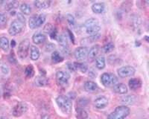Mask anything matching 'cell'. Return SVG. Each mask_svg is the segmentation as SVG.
I'll list each match as a JSON object with an SVG mask.
<instances>
[{
    "label": "cell",
    "instance_id": "38",
    "mask_svg": "<svg viewBox=\"0 0 149 119\" xmlns=\"http://www.w3.org/2000/svg\"><path fill=\"white\" fill-rule=\"evenodd\" d=\"M67 66H68V68H69V69H70L71 71H74L75 70H76V69H75V67H74V63H68Z\"/></svg>",
    "mask_w": 149,
    "mask_h": 119
},
{
    "label": "cell",
    "instance_id": "41",
    "mask_svg": "<svg viewBox=\"0 0 149 119\" xmlns=\"http://www.w3.org/2000/svg\"><path fill=\"white\" fill-rule=\"evenodd\" d=\"M15 45H16L15 41H14V40H12V41H11V46H12V47H14V46H15Z\"/></svg>",
    "mask_w": 149,
    "mask_h": 119
},
{
    "label": "cell",
    "instance_id": "9",
    "mask_svg": "<svg viewBox=\"0 0 149 119\" xmlns=\"http://www.w3.org/2000/svg\"><path fill=\"white\" fill-rule=\"evenodd\" d=\"M135 68L130 66L121 67L118 69V75L120 77H131L135 74Z\"/></svg>",
    "mask_w": 149,
    "mask_h": 119
},
{
    "label": "cell",
    "instance_id": "26",
    "mask_svg": "<svg viewBox=\"0 0 149 119\" xmlns=\"http://www.w3.org/2000/svg\"><path fill=\"white\" fill-rule=\"evenodd\" d=\"M52 59L55 63H61L63 60V57L61 55V53L55 51L52 54Z\"/></svg>",
    "mask_w": 149,
    "mask_h": 119
},
{
    "label": "cell",
    "instance_id": "24",
    "mask_svg": "<svg viewBox=\"0 0 149 119\" xmlns=\"http://www.w3.org/2000/svg\"><path fill=\"white\" fill-rule=\"evenodd\" d=\"M105 64H106V61L104 56H99L95 59V66L98 69H103L105 67Z\"/></svg>",
    "mask_w": 149,
    "mask_h": 119
},
{
    "label": "cell",
    "instance_id": "6",
    "mask_svg": "<svg viewBox=\"0 0 149 119\" xmlns=\"http://www.w3.org/2000/svg\"><path fill=\"white\" fill-rule=\"evenodd\" d=\"M24 27H25V22L18 19H15L10 24V28L8 29V33L11 36H15L22 32Z\"/></svg>",
    "mask_w": 149,
    "mask_h": 119
},
{
    "label": "cell",
    "instance_id": "22",
    "mask_svg": "<svg viewBox=\"0 0 149 119\" xmlns=\"http://www.w3.org/2000/svg\"><path fill=\"white\" fill-rule=\"evenodd\" d=\"M76 118L78 119H86L88 118V114L85 109L81 107L76 108Z\"/></svg>",
    "mask_w": 149,
    "mask_h": 119
},
{
    "label": "cell",
    "instance_id": "40",
    "mask_svg": "<svg viewBox=\"0 0 149 119\" xmlns=\"http://www.w3.org/2000/svg\"><path fill=\"white\" fill-rule=\"evenodd\" d=\"M41 119H50V117H49V115H44V116H42Z\"/></svg>",
    "mask_w": 149,
    "mask_h": 119
},
{
    "label": "cell",
    "instance_id": "19",
    "mask_svg": "<svg viewBox=\"0 0 149 119\" xmlns=\"http://www.w3.org/2000/svg\"><path fill=\"white\" fill-rule=\"evenodd\" d=\"M84 89L85 90L90 92H93L97 90L98 89V86L93 81H86L84 83Z\"/></svg>",
    "mask_w": 149,
    "mask_h": 119
},
{
    "label": "cell",
    "instance_id": "28",
    "mask_svg": "<svg viewBox=\"0 0 149 119\" xmlns=\"http://www.w3.org/2000/svg\"><path fill=\"white\" fill-rule=\"evenodd\" d=\"M135 100H136V98L134 95H127L126 97H124L122 99V102L125 103L126 104H133L135 103Z\"/></svg>",
    "mask_w": 149,
    "mask_h": 119
},
{
    "label": "cell",
    "instance_id": "27",
    "mask_svg": "<svg viewBox=\"0 0 149 119\" xmlns=\"http://www.w3.org/2000/svg\"><path fill=\"white\" fill-rule=\"evenodd\" d=\"M19 8H20V10L22 14H26V15H29L31 13V8L27 3L21 4L20 6H19Z\"/></svg>",
    "mask_w": 149,
    "mask_h": 119
},
{
    "label": "cell",
    "instance_id": "3",
    "mask_svg": "<svg viewBox=\"0 0 149 119\" xmlns=\"http://www.w3.org/2000/svg\"><path fill=\"white\" fill-rule=\"evenodd\" d=\"M130 114V109L126 106H119L110 113L107 119H125Z\"/></svg>",
    "mask_w": 149,
    "mask_h": 119
},
{
    "label": "cell",
    "instance_id": "25",
    "mask_svg": "<svg viewBox=\"0 0 149 119\" xmlns=\"http://www.w3.org/2000/svg\"><path fill=\"white\" fill-rule=\"evenodd\" d=\"M0 48L4 51H8L9 49V40L7 37H2L0 38Z\"/></svg>",
    "mask_w": 149,
    "mask_h": 119
},
{
    "label": "cell",
    "instance_id": "18",
    "mask_svg": "<svg viewBox=\"0 0 149 119\" xmlns=\"http://www.w3.org/2000/svg\"><path fill=\"white\" fill-rule=\"evenodd\" d=\"M40 50L35 46H31L30 48V57L32 60H37L40 57Z\"/></svg>",
    "mask_w": 149,
    "mask_h": 119
},
{
    "label": "cell",
    "instance_id": "34",
    "mask_svg": "<svg viewBox=\"0 0 149 119\" xmlns=\"http://www.w3.org/2000/svg\"><path fill=\"white\" fill-rule=\"evenodd\" d=\"M66 19H67L68 23L70 24V26H72V27H74L75 26L76 22H75L74 17L72 15H71V14H67L66 15Z\"/></svg>",
    "mask_w": 149,
    "mask_h": 119
},
{
    "label": "cell",
    "instance_id": "39",
    "mask_svg": "<svg viewBox=\"0 0 149 119\" xmlns=\"http://www.w3.org/2000/svg\"><path fill=\"white\" fill-rule=\"evenodd\" d=\"M2 71L4 74H8V68L6 66L3 65L2 66Z\"/></svg>",
    "mask_w": 149,
    "mask_h": 119
},
{
    "label": "cell",
    "instance_id": "4",
    "mask_svg": "<svg viewBox=\"0 0 149 119\" xmlns=\"http://www.w3.org/2000/svg\"><path fill=\"white\" fill-rule=\"evenodd\" d=\"M102 84L106 87L114 86L118 83V77L112 73H104L101 77Z\"/></svg>",
    "mask_w": 149,
    "mask_h": 119
},
{
    "label": "cell",
    "instance_id": "1",
    "mask_svg": "<svg viewBox=\"0 0 149 119\" xmlns=\"http://www.w3.org/2000/svg\"><path fill=\"white\" fill-rule=\"evenodd\" d=\"M86 33L90 35L91 37H99L101 31L100 22L95 18H90L87 19L84 24Z\"/></svg>",
    "mask_w": 149,
    "mask_h": 119
},
{
    "label": "cell",
    "instance_id": "30",
    "mask_svg": "<svg viewBox=\"0 0 149 119\" xmlns=\"http://www.w3.org/2000/svg\"><path fill=\"white\" fill-rule=\"evenodd\" d=\"M25 73H26V75L27 77L29 78H31L34 75V70L33 66L31 65H29L26 68V70H25Z\"/></svg>",
    "mask_w": 149,
    "mask_h": 119
},
{
    "label": "cell",
    "instance_id": "29",
    "mask_svg": "<svg viewBox=\"0 0 149 119\" xmlns=\"http://www.w3.org/2000/svg\"><path fill=\"white\" fill-rule=\"evenodd\" d=\"M74 67H75V69H78L80 71L83 72V73H85L88 68L86 66V65L85 63H74Z\"/></svg>",
    "mask_w": 149,
    "mask_h": 119
},
{
    "label": "cell",
    "instance_id": "11",
    "mask_svg": "<svg viewBox=\"0 0 149 119\" xmlns=\"http://www.w3.org/2000/svg\"><path fill=\"white\" fill-rule=\"evenodd\" d=\"M88 48L86 47H79L75 51H74V57L78 60H83L87 57L88 55Z\"/></svg>",
    "mask_w": 149,
    "mask_h": 119
},
{
    "label": "cell",
    "instance_id": "35",
    "mask_svg": "<svg viewBox=\"0 0 149 119\" xmlns=\"http://www.w3.org/2000/svg\"><path fill=\"white\" fill-rule=\"evenodd\" d=\"M53 29H54V27H53L51 23H47L46 24V26L43 28V31H44L46 34H50Z\"/></svg>",
    "mask_w": 149,
    "mask_h": 119
},
{
    "label": "cell",
    "instance_id": "14",
    "mask_svg": "<svg viewBox=\"0 0 149 119\" xmlns=\"http://www.w3.org/2000/svg\"><path fill=\"white\" fill-rule=\"evenodd\" d=\"M94 104L97 109H104L108 105V100L105 97H99L95 99Z\"/></svg>",
    "mask_w": 149,
    "mask_h": 119
},
{
    "label": "cell",
    "instance_id": "20",
    "mask_svg": "<svg viewBox=\"0 0 149 119\" xmlns=\"http://www.w3.org/2000/svg\"><path fill=\"white\" fill-rule=\"evenodd\" d=\"M49 83V80L46 78L44 75H41L40 76H38L35 79V84L38 86H44Z\"/></svg>",
    "mask_w": 149,
    "mask_h": 119
},
{
    "label": "cell",
    "instance_id": "13",
    "mask_svg": "<svg viewBox=\"0 0 149 119\" xmlns=\"http://www.w3.org/2000/svg\"><path fill=\"white\" fill-rule=\"evenodd\" d=\"M99 51H100V46L98 45H95V46H93V47L90 48V51H88V55H87V57H88L89 60L90 61H93L94 59H95L97 58V56L99 54Z\"/></svg>",
    "mask_w": 149,
    "mask_h": 119
},
{
    "label": "cell",
    "instance_id": "7",
    "mask_svg": "<svg viewBox=\"0 0 149 119\" xmlns=\"http://www.w3.org/2000/svg\"><path fill=\"white\" fill-rule=\"evenodd\" d=\"M46 21V16L43 14L34 15L29 19V27L31 29L37 28L42 26Z\"/></svg>",
    "mask_w": 149,
    "mask_h": 119
},
{
    "label": "cell",
    "instance_id": "21",
    "mask_svg": "<svg viewBox=\"0 0 149 119\" xmlns=\"http://www.w3.org/2000/svg\"><path fill=\"white\" fill-rule=\"evenodd\" d=\"M92 10L95 14H102L104 10V5L103 3H95L92 5Z\"/></svg>",
    "mask_w": 149,
    "mask_h": 119
},
{
    "label": "cell",
    "instance_id": "43",
    "mask_svg": "<svg viewBox=\"0 0 149 119\" xmlns=\"http://www.w3.org/2000/svg\"><path fill=\"white\" fill-rule=\"evenodd\" d=\"M0 95H1V93H0Z\"/></svg>",
    "mask_w": 149,
    "mask_h": 119
},
{
    "label": "cell",
    "instance_id": "12",
    "mask_svg": "<svg viewBox=\"0 0 149 119\" xmlns=\"http://www.w3.org/2000/svg\"><path fill=\"white\" fill-rule=\"evenodd\" d=\"M58 41H59V44L63 52L65 54L69 52V43H68V39L66 34H62L58 36Z\"/></svg>",
    "mask_w": 149,
    "mask_h": 119
},
{
    "label": "cell",
    "instance_id": "8",
    "mask_svg": "<svg viewBox=\"0 0 149 119\" xmlns=\"http://www.w3.org/2000/svg\"><path fill=\"white\" fill-rule=\"evenodd\" d=\"M70 78V74L66 71L61 70V71H58L56 73V80H57V83H58V85L61 86L67 85Z\"/></svg>",
    "mask_w": 149,
    "mask_h": 119
},
{
    "label": "cell",
    "instance_id": "2",
    "mask_svg": "<svg viewBox=\"0 0 149 119\" xmlns=\"http://www.w3.org/2000/svg\"><path fill=\"white\" fill-rule=\"evenodd\" d=\"M56 102H57V104H58L60 109L63 113L70 114L71 112L72 104L71 100L69 98L66 97V96H63V95H60L56 99Z\"/></svg>",
    "mask_w": 149,
    "mask_h": 119
},
{
    "label": "cell",
    "instance_id": "23",
    "mask_svg": "<svg viewBox=\"0 0 149 119\" xmlns=\"http://www.w3.org/2000/svg\"><path fill=\"white\" fill-rule=\"evenodd\" d=\"M50 1H36L34 2L35 7L38 9H46L50 6Z\"/></svg>",
    "mask_w": 149,
    "mask_h": 119
},
{
    "label": "cell",
    "instance_id": "5",
    "mask_svg": "<svg viewBox=\"0 0 149 119\" xmlns=\"http://www.w3.org/2000/svg\"><path fill=\"white\" fill-rule=\"evenodd\" d=\"M29 49H30V41L29 39H23L17 48V55L19 57L22 59L26 58L29 55Z\"/></svg>",
    "mask_w": 149,
    "mask_h": 119
},
{
    "label": "cell",
    "instance_id": "31",
    "mask_svg": "<svg viewBox=\"0 0 149 119\" xmlns=\"http://www.w3.org/2000/svg\"><path fill=\"white\" fill-rule=\"evenodd\" d=\"M7 26V17L3 13H0V28H5Z\"/></svg>",
    "mask_w": 149,
    "mask_h": 119
},
{
    "label": "cell",
    "instance_id": "15",
    "mask_svg": "<svg viewBox=\"0 0 149 119\" xmlns=\"http://www.w3.org/2000/svg\"><path fill=\"white\" fill-rule=\"evenodd\" d=\"M113 91L117 94L124 95L127 92V87L124 83H117L113 86Z\"/></svg>",
    "mask_w": 149,
    "mask_h": 119
},
{
    "label": "cell",
    "instance_id": "42",
    "mask_svg": "<svg viewBox=\"0 0 149 119\" xmlns=\"http://www.w3.org/2000/svg\"><path fill=\"white\" fill-rule=\"evenodd\" d=\"M0 119H7V118H1Z\"/></svg>",
    "mask_w": 149,
    "mask_h": 119
},
{
    "label": "cell",
    "instance_id": "36",
    "mask_svg": "<svg viewBox=\"0 0 149 119\" xmlns=\"http://www.w3.org/2000/svg\"><path fill=\"white\" fill-rule=\"evenodd\" d=\"M50 37H51L52 39H56V38L58 37V31H57V29L56 28H54L52 31V32L50 33Z\"/></svg>",
    "mask_w": 149,
    "mask_h": 119
},
{
    "label": "cell",
    "instance_id": "16",
    "mask_svg": "<svg viewBox=\"0 0 149 119\" xmlns=\"http://www.w3.org/2000/svg\"><path fill=\"white\" fill-rule=\"evenodd\" d=\"M45 40H46V36L43 34H42V33H36L32 37L33 43L37 45L41 44Z\"/></svg>",
    "mask_w": 149,
    "mask_h": 119
},
{
    "label": "cell",
    "instance_id": "32",
    "mask_svg": "<svg viewBox=\"0 0 149 119\" xmlns=\"http://www.w3.org/2000/svg\"><path fill=\"white\" fill-rule=\"evenodd\" d=\"M114 49V44L113 43H108L107 44H105L103 46V51L104 53H110L113 51Z\"/></svg>",
    "mask_w": 149,
    "mask_h": 119
},
{
    "label": "cell",
    "instance_id": "10",
    "mask_svg": "<svg viewBox=\"0 0 149 119\" xmlns=\"http://www.w3.org/2000/svg\"><path fill=\"white\" fill-rule=\"evenodd\" d=\"M28 109V106L26 105L25 103H19L18 104L15 106L13 109V115L15 117H20L25 112L27 111Z\"/></svg>",
    "mask_w": 149,
    "mask_h": 119
},
{
    "label": "cell",
    "instance_id": "17",
    "mask_svg": "<svg viewBox=\"0 0 149 119\" xmlns=\"http://www.w3.org/2000/svg\"><path fill=\"white\" fill-rule=\"evenodd\" d=\"M142 86V81L138 78H132L129 80V87L132 90H136Z\"/></svg>",
    "mask_w": 149,
    "mask_h": 119
},
{
    "label": "cell",
    "instance_id": "37",
    "mask_svg": "<svg viewBox=\"0 0 149 119\" xmlns=\"http://www.w3.org/2000/svg\"><path fill=\"white\" fill-rule=\"evenodd\" d=\"M54 47H55V46H54V44H52V43H50V44H48L47 46H46V51H53V50L54 49Z\"/></svg>",
    "mask_w": 149,
    "mask_h": 119
},
{
    "label": "cell",
    "instance_id": "33",
    "mask_svg": "<svg viewBox=\"0 0 149 119\" xmlns=\"http://www.w3.org/2000/svg\"><path fill=\"white\" fill-rule=\"evenodd\" d=\"M19 2H15V1H13V2H10L6 5V7H5V9L7 10H10V11H12V10L15 9L16 8L18 7Z\"/></svg>",
    "mask_w": 149,
    "mask_h": 119
}]
</instances>
